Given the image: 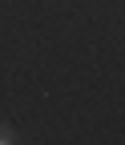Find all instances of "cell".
<instances>
[{
  "label": "cell",
  "instance_id": "obj_1",
  "mask_svg": "<svg viewBox=\"0 0 125 145\" xmlns=\"http://www.w3.org/2000/svg\"><path fill=\"white\" fill-rule=\"evenodd\" d=\"M8 141H16V137H12V129H8V125H0V145H8Z\"/></svg>",
  "mask_w": 125,
  "mask_h": 145
}]
</instances>
